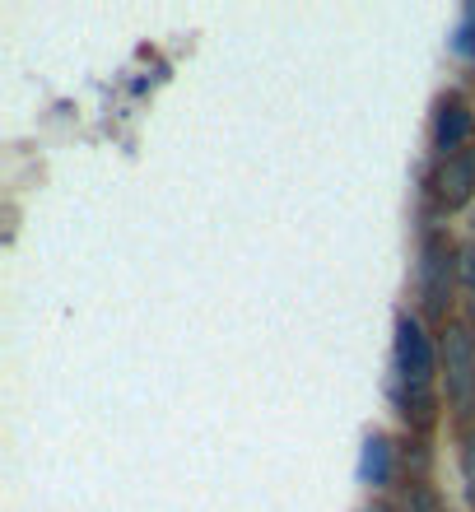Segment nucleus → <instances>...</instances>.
Returning <instances> with one entry per match:
<instances>
[{
	"label": "nucleus",
	"mask_w": 475,
	"mask_h": 512,
	"mask_svg": "<svg viewBox=\"0 0 475 512\" xmlns=\"http://www.w3.org/2000/svg\"><path fill=\"white\" fill-rule=\"evenodd\" d=\"M448 280H452V256L448 247L438 243V238H429L420 252V294L424 303L434 312H443V298H448Z\"/></svg>",
	"instance_id": "5"
},
{
	"label": "nucleus",
	"mask_w": 475,
	"mask_h": 512,
	"mask_svg": "<svg viewBox=\"0 0 475 512\" xmlns=\"http://www.w3.org/2000/svg\"><path fill=\"white\" fill-rule=\"evenodd\" d=\"M434 191H438V201L448 205V210H457V205L471 201L475 196V154L471 149H462V154H452V159L438 163Z\"/></svg>",
	"instance_id": "4"
},
{
	"label": "nucleus",
	"mask_w": 475,
	"mask_h": 512,
	"mask_svg": "<svg viewBox=\"0 0 475 512\" xmlns=\"http://www.w3.org/2000/svg\"><path fill=\"white\" fill-rule=\"evenodd\" d=\"M359 480L373 489H382L392 480V443L387 438H368L364 443V457H359Z\"/></svg>",
	"instance_id": "6"
},
{
	"label": "nucleus",
	"mask_w": 475,
	"mask_h": 512,
	"mask_svg": "<svg viewBox=\"0 0 475 512\" xmlns=\"http://www.w3.org/2000/svg\"><path fill=\"white\" fill-rule=\"evenodd\" d=\"M457 270H462V280H466V284H471V289H475V243H471V247H466V252H462V266H457Z\"/></svg>",
	"instance_id": "9"
},
{
	"label": "nucleus",
	"mask_w": 475,
	"mask_h": 512,
	"mask_svg": "<svg viewBox=\"0 0 475 512\" xmlns=\"http://www.w3.org/2000/svg\"><path fill=\"white\" fill-rule=\"evenodd\" d=\"M434 373H438V354L429 345V336H424V326L415 317H401L396 322V378H401V387L424 391Z\"/></svg>",
	"instance_id": "2"
},
{
	"label": "nucleus",
	"mask_w": 475,
	"mask_h": 512,
	"mask_svg": "<svg viewBox=\"0 0 475 512\" xmlns=\"http://www.w3.org/2000/svg\"><path fill=\"white\" fill-rule=\"evenodd\" d=\"M471 317H475V289H471Z\"/></svg>",
	"instance_id": "10"
},
{
	"label": "nucleus",
	"mask_w": 475,
	"mask_h": 512,
	"mask_svg": "<svg viewBox=\"0 0 475 512\" xmlns=\"http://www.w3.org/2000/svg\"><path fill=\"white\" fill-rule=\"evenodd\" d=\"M452 47H457V52H475V5L462 14V24L452 33Z\"/></svg>",
	"instance_id": "7"
},
{
	"label": "nucleus",
	"mask_w": 475,
	"mask_h": 512,
	"mask_svg": "<svg viewBox=\"0 0 475 512\" xmlns=\"http://www.w3.org/2000/svg\"><path fill=\"white\" fill-rule=\"evenodd\" d=\"M443 382H448L452 410L471 415L475 410V336L471 326L452 322L443 331Z\"/></svg>",
	"instance_id": "1"
},
{
	"label": "nucleus",
	"mask_w": 475,
	"mask_h": 512,
	"mask_svg": "<svg viewBox=\"0 0 475 512\" xmlns=\"http://www.w3.org/2000/svg\"><path fill=\"white\" fill-rule=\"evenodd\" d=\"M462 461H466V480L475 489V433H466V447H462Z\"/></svg>",
	"instance_id": "8"
},
{
	"label": "nucleus",
	"mask_w": 475,
	"mask_h": 512,
	"mask_svg": "<svg viewBox=\"0 0 475 512\" xmlns=\"http://www.w3.org/2000/svg\"><path fill=\"white\" fill-rule=\"evenodd\" d=\"M475 131V117L471 108H466L462 98H443L434 112V149L443 154V159H452V154H462L466 140H471Z\"/></svg>",
	"instance_id": "3"
}]
</instances>
